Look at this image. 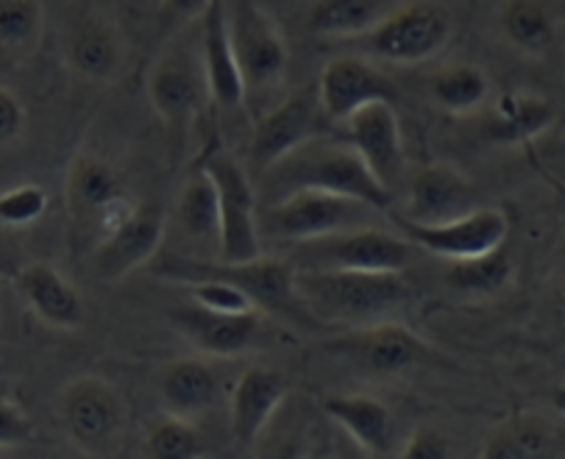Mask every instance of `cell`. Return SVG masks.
<instances>
[{"label": "cell", "mask_w": 565, "mask_h": 459, "mask_svg": "<svg viewBox=\"0 0 565 459\" xmlns=\"http://www.w3.org/2000/svg\"><path fill=\"white\" fill-rule=\"evenodd\" d=\"M296 290L312 320L365 329L407 307L413 285L404 274L298 270Z\"/></svg>", "instance_id": "1"}, {"label": "cell", "mask_w": 565, "mask_h": 459, "mask_svg": "<svg viewBox=\"0 0 565 459\" xmlns=\"http://www.w3.org/2000/svg\"><path fill=\"white\" fill-rule=\"evenodd\" d=\"M263 175L270 184L281 186L285 195L296 190H323L362 201L376 212L393 206V192L376 181V175L367 170L349 142L312 140L265 170Z\"/></svg>", "instance_id": "2"}, {"label": "cell", "mask_w": 565, "mask_h": 459, "mask_svg": "<svg viewBox=\"0 0 565 459\" xmlns=\"http://www.w3.org/2000/svg\"><path fill=\"white\" fill-rule=\"evenodd\" d=\"M153 274L162 279L186 285L195 279H221L243 290L254 301L259 312L279 314L290 320H312V314L303 309L296 290L298 268L290 259L279 256H257L250 261H204L186 259V256H168V259L153 265Z\"/></svg>", "instance_id": "3"}, {"label": "cell", "mask_w": 565, "mask_h": 459, "mask_svg": "<svg viewBox=\"0 0 565 459\" xmlns=\"http://www.w3.org/2000/svg\"><path fill=\"white\" fill-rule=\"evenodd\" d=\"M455 36V18L435 0H409L354 36L360 56L385 64H424L440 56Z\"/></svg>", "instance_id": "4"}, {"label": "cell", "mask_w": 565, "mask_h": 459, "mask_svg": "<svg viewBox=\"0 0 565 459\" xmlns=\"http://www.w3.org/2000/svg\"><path fill=\"white\" fill-rule=\"evenodd\" d=\"M131 199L117 170L98 153H78L67 168L65 210L76 250L95 245L131 212Z\"/></svg>", "instance_id": "5"}, {"label": "cell", "mask_w": 565, "mask_h": 459, "mask_svg": "<svg viewBox=\"0 0 565 459\" xmlns=\"http://www.w3.org/2000/svg\"><path fill=\"white\" fill-rule=\"evenodd\" d=\"M58 418L78 451L109 459L117 453L129 426V404L106 378L78 376L62 389Z\"/></svg>", "instance_id": "6"}, {"label": "cell", "mask_w": 565, "mask_h": 459, "mask_svg": "<svg viewBox=\"0 0 565 459\" xmlns=\"http://www.w3.org/2000/svg\"><path fill=\"white\" fill-rule=\"evenodd\" d=\"M376 210L362 201L343 199L323 190L287 192L265 212L259 232L265 237L285 239V243H309L329 234L349 232V228L373 226Z\"/></svg>", "instance_id": "7"}, {"label": "cell", "mask_w": 565, "mask_h": 459, "mask_svg": "<svg viewBox=\"0 0 565 459\" xmlns=\"http://www.w3.org/2000/svg\"><path fill=\"white\" fill-rule=\"evenodd\" d=\"M415 256V245L404 234L376 226L349 228L321 239L298 243V270H367L404 274Z\"/></svg>", "instance_id": "8"}, {"label": "cell", "mask_w": 565, "mask_h": 459, "mask_svg": "<svg viewBox=\"0 0 565 459\" xmlns=\"http://www.w3.org/2000/svg\"><path fill=\"white\" fill-rule=\"evenodd\" d=\"M201 168L212 175L221 206V261H250L263 256V232L257 217V195L243 164L223 148H210Z\"/></svg>", "instance_id": "9"}, {"label": "cell", "mask_w": 565, "mask_h": 459, "mask_svg": "<svg viewBox=\"0 0 565 459\" xmlns=\"http://www.w3.org/2000/svg\"><path fill=\"white\" fill-rule=\"evenodd\" d=\"M228 34L243 73L245 89H276L287 76V42L276 20L257 0H234Z\"/></svg>", "instance_id": "10"}, {"label": "cell", "mask_w": 565, "mask_h": 459, "mask_svg": "<svg viewBox=\"0 0 565 459\" xmlns=\"http://www.w3.org/2000/svg\"><path fill=\"white\" fill-rule=\"evenodd\" d=\"M329 122L332 120L323 111L318 89H296V93L287 95L281 104H276L274 109L265 111L257 120L248 148L250 164L259 173H265L276 162L290 157L292 151L303 148L307 142L318 140L327 131Z\"/></svg>", "instance_id": "11"}, {"label": "cell", "mask_w": 565, "mask_h": 459, "mask_svg": "<svg viewBox=\"0 0 565 459\" xmlns=\"http://www.w3.org/2000/svg\"><path fill=\"white\" fill-rule=\"evenodd\" d=\"M402 234L426 254L444 256L449 261L473 259L508 245L510 221L499 206H473L466 215L444 223H415L398 215Z\"/></svg>", "instance_id": "12"}, {"label": "cell", "mask_w": 565, "mask_h": 459, "mask_svg": "<svg viewBox=\"0 0 565 459\" xmlns=\"http://www.w3.org/2000/svg\"><path fill=\"white\" fill-rule=\"evenodd\" d=\"M206 98L210 89H206L201 56H193L179 42H170L148 73V100L159 120L181 131L199 117Z\"/></svg>", "instance_id": "13"}, {"label": "cell", "mask_w": 565, "mask_h": 459, "mask_svg": "<svg viewBox=\"0 0 565 459\" xmlns=\"http://www.w3.org/2000/svg\"><path fill=\"white\" fill-rule=\"evenodd\" d=\"M334 351L376 376H398V373L437 360V354L420 334L396 320H382V323L356 329L354 334L340 340Z\"/></svg>", "instance_id": "14"}, {"label": "cell", "mask_w": 565, "mask_h": 459, "mask_svg": "<svg viewBox=\"0 0 565 459\" xmlns=\"http://www.w3.org/2000/svg\"><path fill=\"white\" fill-rule=\"evenodd\" d=\"M164 239V210L159 204H135L131 212L95 245V270L104 281H120L159 254Z\"/></svg>", "instance_id": "15"}, {"label": "cell", "mask_w": 565, "mask_h": 459, "mask_svg": "<svg viewBox=\"0 0 565 459\" xmlns=\"http://www.w3.org/2000/svg\"><path fill=\"white\" fill-rule=\"evenodd\" d=\"M323 111L332 122H345L376 100H396V84L365 56H338L323 64L316 84Z\"/></svg>", "instance_id": "16"}, {"label": "cell", "mask_w": 565, "mask_h": 459, "mask_svg": "<svg viewBox=\"0 0 565 459\" xmlns=\"http://www.w3.org/2000/svg\"><path fill=\"white\" fill-rule=\"evenodd\" d=\"M345 142L356 151V157L367 164L376 181L387 190H396L404 175V142L402 126L393 104L376 100L356 111L351 120H345Z\"/></svg>", "instance_id": "17"}, {"label": "cell", "mask_w": 565, "mask_h": 459, "mask_svg": "<svg viewBox=\"0 0 565 459\" xmlns=\"http://www.w3.org/2000/svg\"><path fill=\"white\" fill-rule=\"evenodd\" d=\"M170 323L175 332L204 356H237L254 345L259 338L263 320L259 312L221 314L199 307V303H179L170 307Z\"/></svg>", "instance_id": "18"}, {"label": "cell", "mask_w": 565, "mask_h": 459, "mask_svg": "<svg viewBox=\"0 0 565 459\" xmlns=\"http://www.w3.org/2000/svg\"><path fill=\"white\" fill-rule=\"evenodd\" d=\"M201 23V67H204L210 100L217 109H239L245 104V82L234 56L232 34H228L226 0H212Z\"/></svg>", "instance_id": "19"}, {"label": "cell", "mask_w": 565, "mask_h": 459, "mask_svg": "<svg viewBox=\"0 0 565 459\" xmlns=\"http://www.w3.org/2000/svg\"><path fill=\"white\" fill-rule=\"evenodd\" d=\"M287 393H290V387L279 371L263 365L245 367L243 376L234 384L232 404H228L234 440L248 448L257 446L259 437L268 431L274 415L285 404Z\"/></svg>", "instance_id": "20"}, {"label": "cell", "mask_w": 565, "mask_h": 459, "mask_svg": "<svg viewBox=\"0 0 565 459\" xmlns=\"http://www.w3.org/2000/svg\"><path fill=\"white\" fill-rule=\"evenodd\" d=\"M65 56L78 76L109 84L122 73L126 42L106 14L84 12L67 31Z\"/></svg>", "instance_id": "21"}, {"label": "cell", "mask_w": 565, "mask_h": 459, "mask_svg": "<svg viewBox=\"0 0 565 459\" xmlns=\"http://www.w3.org/2000/svg\"><path fill=\"white\" fill-rule=\"evenodd\" d=\"M18 292L42 323L62 332H76L84 325L82 296L51 261H29L25 268H20Z\"/></svg>", "instance_id": "22"}, {"label": "cell", "mask_w": 565, "mask_h": 459, "mask_svg": "<svg viewBox=\"0 0 565 459\" xmlns=\"http://www.w3.org/2000/svg\"><path fill=\"white\" fill-rule=\"evenodd\" d=\"M473 184L451 164H426L409 181L407 221L444 223L473 210Z\"/></svg>", "instance_id": "23"}, {"label": "cell", "mask_w": 565, "mask_h": 459, "mask_svg": "<svg viewBox=\"0 0 565 459\" xmlns=\"http://www.w3.org/2000/svg\"><path fill=\"white\" fill-rule=\"evenodd\" d=\"M557 111L548 98L526 89H513L493 100L484 120V135L495 146H526L554 126Z\"/></svg>", "instance_id": "24"}, {"label": "cell", "mask_w": 565, "mask_h": 459, "mask_svg": "<svg viewBox=\"0 0 565 459\" xmlns=\"http://www.w3.org/2000/svg\"><path fill=\"white\" fill-rule=\"evenodd\" d=\"M323 413L340 426L349 437H354L362 451L373 457H385L393 451L396 440V418L380 398L365 393H338L323 398Z\"/></svg>", "instance_id": "25"}, {"label": "cell", "mask_w": 565, "mask_h": 459, "mask_svg": "<svg viewBox=\"0 0 565 459\" xmlns=\"http://www.w3.org/2000/svg\"><path fill=\"white\" fill-rule=\"evenodd\" d=\"M217 373L215 367L199 356L170 362L159 376V398H162L168 415L193 420L210 413L217 402Z\"/></svg>", "instance_id": "26"}, {"label": "cell", "mask_w": 565, "mask_h": 459, "mask_svg": "<svg viewBox=\"0 0 565 459\" xmlns=\"http://www.w3.org/2000/svg\"><path fill=\"white\" fill-rule=\"evenodd\" d=\"M495 25L504 45L524 58L548 56L557 42V18L546 0H504Z\"/></svg>", "instance_id": "27"}, {"label": "cell", "mask_w": 565, "mask_h": 459, "mask_svg": "<svg viewBox=\"0 0 565 459\" xmlns=\"http://www.w3.org/2000/svg\"><path fill=\"white\" fill-rule=\"evenodd\" d=\"M479 459H557V435L537 415H513L488 431Z\"/></svg>", "instance_id": "28"}, {"label": "cell", "mask_w": 565, "mask_h": 459, "mask_svg": "<svg viewBox=\"0 0 565 459\" xmlns=\"http://www.w3.org/2000/svg\"><path fill=\"white\" fill-rule=\"evenodd\" d=\"M493 84L488 73L471 62L446 64L429 78L431 104L444 109L446 115H473L490 100Z\"/></svg>", "instance_id": "29"}, {"label": "cell", "mask_w": 565, "mask_h": 459, "mask_svg": "<svg viewBox=\"0 0 565 459\" xmlns=\"http://www.w3.org/2000/svg\"><path fill=\"white\" fill-rule=\"evenodd\" d=\"M387 14L385 0H312L307 25L316 36L354 40Z\"/></svg>", "instance_id": "30"}, {"label": "cell", "mask_w": 565, "mask_h": 459, "mask_svg": "<svg viewBox=\"0 0 565 459\" xmlns=\"http://www.w3.org/2000/svg\"><path fill=\"white\" fill-rule=\"evenodd\" d=\"M175 221L181 232L195 243H215L221 237V206H217V186L204 168L184 181L175 201Z\"/></svg>", "instance_id": "31"}, {"label": "cell", "mask_w": 565, "mask_h": 459, "mask_svg": "<svg viewBox=\"0 0 565 459\" xmlns=\"http://www.w3.org/2000/svg\"><path fill=\"white\" fill-rule=\"evenodd\" d=\"M45 31L42 0H0V56L25 62L34 56Z\"/></svg>", "instance_id": "32"}, {"label": "cell", "mask_w": 565, "mask_h": 459, "mask_svg": "<svg viewBox=\"0 0 565 459\" xmlns=\"http://www.w3.org/2000/svg\"><path fill=\"white\" fill-rule=\"evenodd\" d=\"M510 279H513V259L508 245L473 259L449 261L446 270V285L466 296H495L510 285Z\"/></svg>", "instance_id": "33"}, {"label": "cell", "mask_w": 565, "mask_h": 459, "mask_svg": "<svg viewBox=\"0 0 565 459\" xmlns=\"http://www.w3.org/2000/svg\"><path fill=\"white\" fill-rule=\"evenodd\" d=\"M148 459H206V440L193 420L164 415L148 431Z\"/></svg>", "instance_id": "34"}, {"label": "cell", "mask_w": 565, "mask_h": 459, "mask_svg": "<svg viewBox=\"0 0 565 459\" xmlns=\"http://www.w3.org/2000/svg\"><path fill=\"white\" fill-rule=\"evenodd\" d=\"M47 212V190L40 184H18L0 192V226L29 228Z\"/></svg>", "instance_id": "35"}, {"label": "cell", "mask_w": 565, "mask_h": 459, "mask_svg": "<svg viewBox=\"0 0 565 459\" xmlns=\"http://www.w3.org/2000/svg\"><path fill=\"white\" fill-rule=\"evenodd\" d=\"M186 290H190V301L199 303V307L210 309V312L221 314H245V312H259L254 307L248 296L243 290H237L234 285L221 279H195L186 281Z\"/></svg>", "instance_id": "36"}, {"label": "cell", "mask_w": 565, "mask_h": 459, "mask_svg": "<svg viewBox=\"0 0 565 459\" xmlns=\"http://www.w3.org/2000/svg\"><path fill=\"white\" fill-rule=\"evenodd\" d=\"M36 429L31 415L14 398L0 393V448H18L34 440Z\"/></svg>", "instance_id": "37"}, {"label": "cell", "mask_w": 565, "mask_h": 459, "mask_svg": "<svg viewBox=\"0 0 565 459\" xmlns=\"http://www.w3.org/2000/svg\"><path fill=\"white\" fill-rule=\"evenodd\" d=\"M212 0H162L159 3V31L164 36L175 34L184 25L195 23V20L204 18V12L210 9Z\"/></svg>", "instance_id": "38"}, {"label": "cell", "mask_w": 565, "mask_h": 459, "mask_svg": "<svg viewBox=\"0 0 565 459\" xmlns=\"http://www.w3.org/2000/svg\"><path fill=\"white\" fill-rule=\"evenodd\" d=\"M398 459H451V446L446 435H440L431 426H418L404 442Z\"/></svg>", "instance_id": "39"}, {"label": "cell", "mask_w": 565, "mask_h": 459, "mask_svg": "<svg viewBox=\"0 0 565 459\" xmlns=\"http://www.w3.org/2000/svg\"><path fill=\"white\" fill-rule=\"evenodd\" d=\"M25 131V106L9 87H0V148H9Z\"/></svg>", "instance_id": "40"}, {"label": "cell", "mask_w": 565, "mask_h": 459, "mask_svg": "<svg viewBox=\"0 0 565 459\" xmlns=\"http://www.w3.org/2000/svg\"><path fill=\"white\" fill-rule=\"evenodd\" d=\"M254 459H309L301 440L290 435H268L265 431L254 446Z\"/></svg>", "instance_id": "41"}, {"label": "cell", "mask_w": 565, "mask_h": 459, "mask_svg": "<svg viewBox=\"0 0 565 459\" xmlns=\"http://www.w3.org/2000/svg\"><path fill=\"white\" fill-rule=\"evenodd\" d=\"M552 404H554V409H557V413L565 415V382L559 384V387L552 393Z\"/></svg>", "instance_id": "42"}, {"label": "cell", "mask_w": 565, "mask_h": 459, "mask_svg": "<svg viewBox=\"0 0 565 459\" xmlns=\"http://www.w3.org/2000/svg\"><path fill=\"white\" fill-rule=\"evenodd\" d=\"M559 298H563V307H565V279H563V287H559Z\"/></svg>", "instance_id": "43"}]
</instances>
